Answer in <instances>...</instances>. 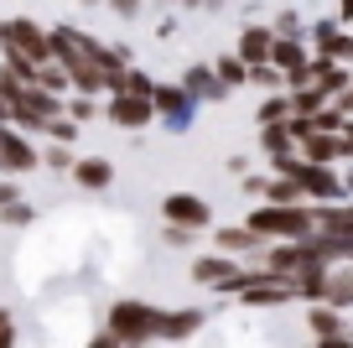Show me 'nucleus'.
<instances>
[{
	"mask_svg": "<svg viewBox=\"0 0 353 348\" xmlns=\"http://www.w3.org/2000/svg\"><path fill=\"white\" fill-rule=\"evenodd\" d=\"M52 52H57V63L73 73V84H78V88L120 84V63H114L110 52H99V42H88V37H83V32H73V26H57Z\"/></svg>",
	"mask_w": 353,
	"mask_h": 348,
	"instance_id": "obj_1",
	"label": "nucleus"
},
{
	"mask_svg": "<svg viewBox=\"0 0 353 348\" xmlns=\"http://www.w3.org/2000/svg\"><path fill=\"white\" fill-rule=\"evenodd\" d=\"M250 224L260 229L265 240H301V234L312 229V213L307 208H291V203H276V208H260Z\"/></svg>",
	"mask_w": 353,
	"mask_h": 348,
	"instance_id": "obj_2",
	"label": "nucleus"
},
{
	"mask_svg": "<svg viewBox=\"0 0 353 348\" xmlns=\"http://www.w3.org/2000/svg\"><path fill=\"white\" fill-rule=\"evenodd\" d=\"M156 317L161 312H151V307H141V302H120L110 312V327H114L120 343H141V338H156Z\"/></svg>",
	"mask_w": 353,
	"mask_h": 348,
	"instance_id": "obj_3",
	"label": "nucleus"
},
{
	"mask_svg": "<svg viewBox=\"0 0 353 348\" xmlns=\"http://www.w3.org/2000/svg\"><path fill=\"white\" fill-rule=\"evenodd\" d=\"M0 42H6L11 57H32V63H42V57L52 52V37H42L32 21H6L0 26Z\"/></svg>",
	"mask_w": 353,
	"mask_h": 348,
	"instance_id": "obj_4",
	"label": "nucleus"
},
{
	"mask_svg": "<svg viewBox=\"0 0 353 348\" xmlns=\"http://www.w3.org/2000/svg\"><path fill=\"white\" fill-rule=\"evenodd\" d=\"M166 218L182 224V229H198V224H208V208H203L192 193H176V197H166Z\"/></svg>",
	"mask_w": 353,
	"mask_h": 348,
	"instance_id": "obj_5",
	"label": "nucleus"
},
{
	"mask_svg": "<svg viewBox=\"0 0 353 348\" xmlns=\"http://www.w3.org/2000/svg\"><path fill=\"white\" fill-rule=\"evenodd\" d=\"M110 115H114V125H145L151 120V104H145V94H130V88H125L110 104Z\"/></svg>",
	"mask_w": 353,
	"mask_h": 348,
	"instance_id": "obj_6",
	"label": "nucleus"
},
{
	"mask_svg": "<svg viewBox=\"0 0 353 348\" xmlns=\"http://www.w3.org/2000/svg\"><path fill=\"white\" fill-rule=\"evenodd\" d=\"M192 276H198L203 286H239V276H234V265L223 260V255H219V260H198Z\"/></svg>",
	"mask_w": 353,
	"mask_h": 348,
	"instance_id": "obj_7",
	"label": "nucleus"
},
{
	"mask_svg": "<svg viewBox=\"0 0 353 348\" xmlns=\"http://www.w3.org/2000/svg\"><path fill=\"white\" fill-rule=\"evenodd\" d=\"M32 162H37V156H32V146L0 130V166H11V172H26V166H32Z\"/></svg>",
	"mask_w": 353,
	"mask_h": 348,
	"instance_id": "obj_8",
	"label": "nucleus"
},
{
	"mask_svg": "<svg viewBox=\"0 0 353 348\" xmlns=\"http://www.w3.org/2000/svg\"><path fill=\"white\" fill-rule=\"evenodd\" d=\"M198 322H203L198 312H166V317H156V338H188Z\"/></svg>",
	"mask_w": 353,
	"mask_h": 348,
	"instance_id": "obj_9",
	"label": "nucleus"
},
{
	"mask_svg": "<svg viewBox=\"0 0 353 348\" xmlns=\"http://www.w3.org/2000/svg\"><path fill=\"white\" fill-rule=\"evenodd\" d=\"M270 52H276V47H270V32L250 26V32H244V42H239V57H244V63H265Z\"/></svg>",
	"mask_w": 353,
	"mask_h": 348,
	"instance_id": "obj_10",
	"label": "nucleus"
},
{
	"mask_svg": "<svg viewBox=\"0 0 353 348\" xmlns=\"http://www.w3.org/2000/svg\"><path fill=\"white\" fill-rule=\"evenodd\" d=\"M254 244H260V229H223L219 234V250H254Z\"/></svg>",
	"mask_w": 353,
	"mask_h": 348,
	"instance_id": "obj_11",
	"label": "nucleus"
},
{
	"mask_svg": "<svg viewBox=\"0 0 353 348\" xmlns=\"http://www.w3.org/2000/svg\"><path fill=\"white\" fill-rule=\"evenodd\" d=\"M322 296H327L332 307L353 302V271H332V276H327V291H322Z\"/></svg>",
	"mask_w": 353,
	"mask_h": 348,
	"instance_id": "obj_12",
	"label": "nucleus"
},
{
	"mask_svg": "<svg viewBox=\"0 0 353 348\" xmlns=\"http://www.w3.org/2000/svg\"><path fill=\"white\" fill-rule=\"evenodd\" d=\"M322 229H327V234H343V240H353V208H322Z\"/></svg>",
	"mask_w": 353,
	"mask_h": 348,
	"instance_id": "obj_13",
	"label": "nucleus"
},
{
	"mask_svg": "<svg viewBox=\"0 0 353 348\" xmlns=\"http://www.w3.org/2000/svg\"><path fill=\"white\" fill-rule=\"evenodd\" d=\"M307 141V151H312V162H332V156H343V141H327V135H301Z\"/></svg>",
	"mask_w": 353,
	"mask_h": 348,
	"instance_id": "obj_14",
	"label": "nucleus"
},
{
	"mask_svg": "<svg viewBox=\"0 0 353 348\" xmlns=\"http://www.w3.org/2000/svg\"><path fill=\"white\" fill-rule=\"evenodd\" d=\"M78 182H83V187H104V182H110V166H104V162H83V166H78Z\"/></svg>",
	"mask_w": 353,
	"mask_h": 348,
	"instance_id": "obj_15",
	"label": "nucleus"
},
{
	"mask_svg": "<svg viewBox=\"0 0 353 348\" xmlns=\"http://www.w3.org/2000/svg\"><path fill=\"white\" fill-rule=\"evenodd\" d=\"M312 333H317V338H343V327H338L332 312H312Z\"/></svg>",
	"mask_w": 353,
	"mask_h": 348,
	"instance_id": "obj_16",
	"label": "nucleus"
},
{
	"mask_svg": "<svg viewBox=\"0 0 353 348\" xmlns=\"http://www.w3.org/2000/svg\"><path fill=\"white\" fill-rule=\"evenodd\" d=\"M151 99H156V104L166 109V115H176V109H188V94H176V88H156Z\"/></svg>",
	"mask_w": 353,
	"mask_h": 348,
	"instance_id": "obj_17",
	"label": "nucleus"
},
{
	"mask_svg": "<svg viewBox=\"0 0 353 348\" xmlns=\"http://www.w3.org/2000/svg\"><path fill=\"white\" fill-rule=\"evenodd\" d=\"M219 73H223V84H239V78H250V73H244V57H223Z\"/></svg>",
	"mask_w": 353,
	"mask_h": 348,
	"instance_id": "obj_18",
	"label": "nucleus"
},
{
	"mask_svg": "<svg viewBox=\"0 0 353 348\" xmlns=\"http://www.w3.org/2000/svg\"><path fill=\"white\" fill-rule=\"evenodd\" d=\"M312 73H317V88H343V73L332 63H322V68H312Z\"/></svg>",
	"mask_w": 353,
	"mask_h": 348,
	"instance_id": "obj_19",
	"label": "nucleus"
},
{
	"mask_svg": "<svg viewBox=\"0 0 353 348\" xmlns=\"http://www.w3.org/2000/svg\"><path fill=\"white\" fill-rule=\"evenodd\" d=\"M276 63H281V68H291V73H296V68H301V52H296V47L286 42V47H276Z\"/></svg>",
	"mask_w": 353,
	"mask_h": 348,
	"instance_id": "obj_20",
	"label": "nucleus"
},
{
	"mask_svg": "<svg viewBox=\"0 0 353 348\" xmlns=\"http://www.w3.org/2000/svg\"><path fill=\"white\" fill-rule=\"evenodd\" d=\"M260 120H265V125H276V120H286V104H281V99H270V104L260 109Z\"/></svg>",
	"mask_w": 353,
	"mask_h": 348,
	"instance_id": "obj_21",
	"label": "nucleus"
},
{
	"mask_svg": "<svg viewBox=\"0 0 353 348\" xmlns=\"http://www.w3.org/2000/svg\"><path fill=\"white\" fill-rule=\"evenodd\" d=\"M312 109H317V94H312V88H307V94L296 99V115H312Z\"/></svg>",
	"mask_w": 353,
	"mask_h": 348,
	"instance_id": "obj_22",
	"label": "nucleus"
},
{
	"mask_svg": "<svg viewBox=\"0 0 353 348\" xmlns=\"http://www.w3.org/2000/svg\"><path fill=\"white\" fill-rule=\"evenodd\" d=\"M11 338H16V327H11V317L0 312V343H11Z\"/></svg>",
	"mask_w": 353,
	"mask_h": 348,
	"instance_id": "obj_23",
	"label": "nucleus"
},
{
	"mask_svg": "<svg viewBox=\"0 0 353 348\" xmlns=\"http://www.w3.org/2000/svg\"><path fill=\"white\" fill-rule=\"evenodd\" d=\"M114 11H120V16H135V0H114Z\"/></svg>",
	"mask_w": 353,
	"mask_h": 348,
	"instance_id": "obj_24",
	"label": "nucleus"
},
{
	"mask_svg": "<svg viewBox=\"0 0 353 348\" xmlns=\"http://www.w3.org/2000/svg\"><path fill=\"white\" fill-rule=\"evenodd\" d=\"M343 16H353V0H343Z\"/></svg>",
	"mask_w": 353,
	"mask_h": 348,
	"instance_id": "obj_25",
	"label": "nucleus"
},
{
	"mask_svg": "<svg viewBox=\"0 0 353 348\" xmlns=\"http://www.w3.org/2000/svg\"><path fill=\"white\" fill-rule=\"evenodd\" d=\"M182 6H208V0H182Z\"/></svg>",
	"mask_w": 353,
	"mask_h": 348,
	"instance_id": "obj_26",
	"label": "nucleus"
}]
</instances>
